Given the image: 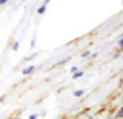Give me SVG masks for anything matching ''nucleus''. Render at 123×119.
I'll use <instances>...</instances> for the list:
<instances>
[{
    "label": "nucleus",
    "instance_id": "obj_1",
    "mask_svg": "<svg viewBox=\"0 0 123 119\" xmlns=\"http://www.w3.org/2000/svg\"><path fill=\"white\" fill-rule=\"evenodd\" d=\"M34 70H35V65H33V64L28 65V67H26V68L22 69V75H31Z\"/></svg>",
    "mask_w": 123,
    "mask_h": 119
},
{
    "label": "nucleus",
    "instance_id": "obj_2",
    "mask_svg": "<svg viewBox=\"0 0 123 119\" xmlns=\"http://www.w3.org/2000/svg\"><path fill=\"white\" fill-rule=\"evenodd\" d=\"M83 75H85V73H83V71H76V73L73 75V78H74V79H76V78H80V77H82Z\"/></svg>",
    "mask_w": 123,
    "mask_h": 119
},
{
    "label": "nucleus",
    "instance_id": "obj_3",
    "mask_svg": "<svg viewBox=\"0 0 123 119\" xmlns=\"http://www.w3.org/2000/svg\"><path fill=\"white\" fill-rule=\"evenodd\" d=\"M83 93H85L83 90H76V91H74V96L75 97H81V96H83Z\"/></svg>",
    "mask_w": 123,
    "mask_h": 119
},
{
    "label": "nucleus",
    "instance_id": "obj_4",
    "mask_svg": "<svg viewBox=\"0 0 123 119\" xmlns=\"http://www.w3.org/2000/svg\"><path fill=\"white\" fill-rule=\"evenodd\" d=\"M46 8H47V7H46V5H42V6H40V8L38 9V13H39V14H43V13L46 12Z\"/></svg>",
    "mask_w": 123,
    "mask_h": 119
},
{
    "label": "nucleus",
    "instance_id": "obj_5",
    "mask_svg": "<svg viewBox=\"0 0 123 119\" xmlns=\"http://www.w3.org/2000/svg\"><path fill=\"white\" fill-rule=\"evenodd\" d=\"M116 118H123V108H121L116 113Z\"/></svg>",
    "mask_w": 123,
    "mask_h": 119
},
{
    "label": "nucleus",
    "instance_id": "obj_6",
    "mask_svg": "<svg viewBox=\"0 0 123 119\" xmlns=\"http://www.w3.org/2000/svg\"><path fill=\"white\" fill-rule=\"evenodd\" d=\"M19 46H20V43L18 42V41H15V42L13 43V47H12V49H13L14 51H17V50L19 49Z\"/></svg>",
    "mask_w": 123,
    "mask_h": 119
},
{
    "label": "nucleus",
    "instance_id": "obj_7",
    "mask_svg": "<svg viewBox=\"0 0 123 119\" xmlns=\"http://www.w3.org/2000/svg\"><path fill=\"white\" fill-rule=\"evenodd\" d=\"M70 60V57H66V58H63L62 61H60V62H57V65H62V64H65L66 62H68Z\"/></svg>",
    "mask_w": 123,
    "mask_h": 119
},
{
    "label": "nucleus",
    "instance_id": "obj_8",
    "mask_svg": "<svg viewBox=\"0 0 123 119\" xmlns=\"http://www.w3.org/2000/svg\"><path fill=\"white\" fill-rule=\"evenodd\" d=\"M90 55V51H89V50H87V51H85V53H82V57H88V56Z\"/></svg>",
    "mask_w": 123,
    "mask_h": 119
},
{
    "label": "nucleus",
    "instance_id": "obj_9",
    "mask_svg": "<svg viewBox=\"0 0 123 119\" xmlns=\"http://www.w3.org/2000/svg\"><path fill=\"white\" fill-rule=\"evenodd\" d=\"M76 71H79V70H77V67H72V68H70V73L75 74Z\"/></svg>",
    "mask_w": 123,
    "mask_h": 119
},
{
    "label": "nucleus",
    "instance_id": "obj_10",
    "mask_svg": "<svg viewBox=\"0 0 123 119\" xmlns=\"http://www.w3.org/2000/svg\"><path fill=\"white\" fill-rule=\"evenodd\" d=\"M37 55H38V53H35V54H33V55H32V56H29V57H27L26 60H27V61H29V60H32V58H34V57H37Z\"/></svg>",
    "mask_w": 123,
    "mask_h": 119
},
{
    "label": "nucleus",
    "instance_id": "obj_11",
    "mask_svg": "<svg viewBox=\"0 0 123 119\" xmlns=\"http://www.w3.org/2000/svg\"><path fill=\"white\" fill-rule=\"evenodd\" d=\"M118 46H120V47H123V36L121 37L120 40H118Z\"/></svg>",
    "mask_w": 123,
    "mask_h": 119
},
{
    "label": "nucleus",
    "instance_id": "obj_12",
    "mask_svg": "<svg viewBox=\"0 0 123 119\" xmlns=\"http://www.w3.org/2000/svg\"><path fill=\"white\" fill-rule=\"evenodd\" d=\"M38 118V114H31L29 116V119H37Z\"/></svg>",
    "mask_w": 123,
    "mask_h": 119
},
{
    "label": "nucleus",
    "instance_id": "obj_13",
    "mask_svg": "<svg viewBox=\"0 0 123 119\" xmlns=\"http://www.w3.org/2000/svg\"><path fill=\"white\" fill-rule=\"evenodd\" d=\"M8 0H0V5H5Z\"/></svg>",
    "mask_w": 123,
    "mask_h": 119
},
{
    "label": "nucleus",
    "instance_id": "obj_14",
    "mask_svg": "<svg viewBox=\"0 0 123 119\" xmlns=\"http://www.w3.org/2000/svg\"><path fill=\"white\" fill-rule=\"evenodd\" d=\"M92 58H96L97 57V53H94V54H92V56H90Z\"/></svg>",
    "mask_w": 123,
    "mask_h": 119
},
{
    "label": "nucleus",
    "instance_id": "obj_15",
    "mask_svg": "<svg viewBox=\"0 0 123 119\" xmlns=\"http://www.w3.org/2000/svg\"><path fill=\"white\" fill-rule=\"evenodd\" d=\"M49 1H50V0H45V5H46V4H48Z\"/></svg>",
    "mask_w": 123,
    "mask_h": 119
},
{
    "label": "nucleus",
    "instance_id": "obj_16",
    "mask_svg": "<svg viewBox=\"0 0 123 119\" xmlns=\"http://www.w3.org/2000/svg\"><path fill=\"white\" fill-rule=\"evenodd\" d=\"M12 119H21V118H18V117H17V118H12Z\"/></svg>",
    "mask_w": 123,
    "mask_h": 119
},
{
    "label": "nucleus",
    "instance_id": "obj_17",
    "mask_svg": "<svg viewBox=\"0 0 123 119\" xmlns=\"http://www.w3.org/2000/svg\"><path fill=\"white\" fill-rule=\"evenodd\" d=\"M22 1H25V0H22Z\"/></svg>",
    "mask_w": 123,
    "mask_h": 119
}]
</instances>
